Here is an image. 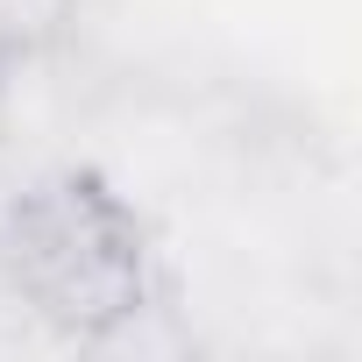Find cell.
I'll list each match as a JSON object with an SVG mask.
<instances>
[{
	"label": "cell",
	"instance_id": "cell-1",
	"mask_svg": "<svg viewBox=\"0 0 362 362\" xmlns=\"http://www.w3.org/2000/svg\"><path fill=\"white\" fill-rule=\"evenodd\" d=\"M15 298L64 341H107L149 305V235L100 170H50L0 221Z\"/></svg>",
	"mask_w": 362,
	"mask_h": 362
}]
</instances>
